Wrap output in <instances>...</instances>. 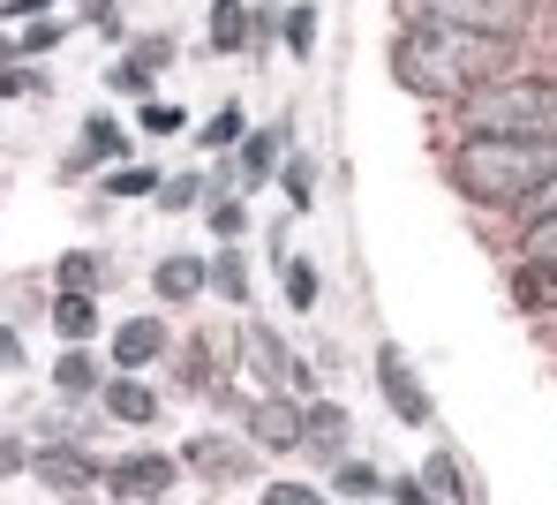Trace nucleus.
Segmentation results:
<instances>
[{"mask_svg": "<svg viewBox=\"0 0 557 505\" xmlns=\"http://www.w3.org/2000/svg\"><path fill=\"white\" fill-rule=\"evenodd\" d=\"M121 151H128V128L106 121V113H91V121H84V144H76V167H91V159H121Z\"/></svg>", "mask_w": 557, "mask_h": 505, "instance_id": "6ab92c4d", "label": "nucleus"}, {"mask_svg": "<svg viewBox=\"0 0 557 505\" xmlns=\"http://www.w3.org/2000/svg\"><path fill=\"white\" fill-rule=\"evenodd\" d=\"M174 476H182V460H174V453H128V460H113V468H106V491H113V498L159 505L166 491H174Z\"/></svg>", "mask_w": 557, "mask_h": 505, "instance_id": "39448f33", "label": "nucleus"}, {"mask_svg": "<svg viewBox=\"0 0 557 505\" xmlns=\"http://www.w3.org/2000/svg\"><path fill=\"white\" fill-rule=\"evenodd\" d=\"M53 38H61V23H38V30H23V38H15V61H23V53H46Z\"/></svg>", "mask_w": 557, "mask_h": 505, "instance_id": "e433bc0d", "label": "nucleus"}, {"mask_svg": "<svg viewBox=\"0 0 557 505\" xmlns=\"http://www.w3.org/2000/svg\"><path fill=\"white\" fill-rule=\"evenodd\" d=\"M38 8H53V0H8V15H38Z\"/></svg>", "mask_w": 557, "mask_h": 505, "instance_id": "58836bf2", "label": "nucleus"}, {"mask_svg": "<svg viewBox=\"0 0 557 505\" xmlns=\"http://www.w3.org/2000/svg\"><path fill=\"white\" fill-rule=\"evenodd\" d=\"M347 438H355V430H347V407L339 401H309V415H301V453H317V460L339 468V460H347Z\"/></svg>", "mask_w": 557, "mask_h": 505, "instance_id": "1a4fd4ad", "label": "nucleus"}, {"mask_svg": "<svg viewBox=\"0 0 557 505\" xmlns=\"http://www.w3.org/2000/svg\"><path fill=\"white\" fill-rule=\"evenodd\" d=\"M286 303L317 309V264H309V257H286Z\"/></svg>", "mask_w": 557, "mask_h": 505, "instance_id": "c85d7f7f", "label": "nucleus"}, {"mask_svg": "<svg viewBox=\"0 0 557 505\" xmlns=\"http://www.w3.org/2000/svg\"><path fill=\"white\" fill-rule=\"evenodd\" d=\"M332 476H339V491H347V498H370V491H376V468H362V460H339Z\"/></svg>", "mask_w": 557, "mask_h": 505, "instance_id": "72a5a7b5", "label": "nucleus"}, {"mask_svg": "<svg viewBox=\"0 0 557 505\" xmlns=\"http://www.w3.org/2000/svg\"><path fill=\"white\" fill-rule=\"evenodd\" d=\"M98 407L113 415V422H159V393L136 378V370H121V378H106V393H98Z\"/></svg>", "mask_w": 557, "mask_h": 505, "instance_id": "4468645a", "label": "nucleus"}, {"mask_svg": "<svg viewBox=\"0 0 557 505\" xmlns=\"http://www.w3.org/2000/svg\"><path fill=\"white\" fill-rule=\"evenodd\" d=\"M249 38H257L249 8H242V0H219V8H211V53H242Z\"/></svg>", "mask_w": 557, "mask_h": 505, "instance_id": "a211bd4d", "label": "nucleus"}, {"mask_svg": "<svg viewBox=\"0 0 557 505\" xmlns=\"http://www.w3.org/2000/svg\"><path fill=\"white\" fill-rule=\"evenodd\" d=\"M407 23H460V30H490V38H520L535 0H399Z\"/></svg>", "mask_w": 557, "mask_h": 505, "instance_id": "20e7f679", "label": "nucleus"}, {"mask_svg": "<svg viewBox=\"0 0 557 505\" xmlns=\"http://www.w3.org/2000/svg\"><path fill=\"white\" fill-rule=\"evenodd\" d=\"M61 505H98V498H61Z\"/></svg>", "mask_w": 557, "mask_h": 505, "instance_id": "ea45409f", "label": "nucleus"}, {"mask_svg": "<svg viewBox=\"0 0 557 505\" xmlns=\"http://www.w3.org/2000/svg\"><path fill=\"white\" fill-rule=\"evenodd\" d=\"M264 505H332V498H324V491H309V483H278Z\"/></svg>", "mask_w": 557, "mask_h": 505, "instance_id": "c9c22d12", "label": "nucleus"}, {"mask_svg": "<svg viewBox=\"0 0 557 505\" xmlns=\"http://www.w3.org/2000/svg\"><path fill=\"white\" fill-rule=\"evenodd\" d=\"M520 264H557V211L520 226Z\"/></svg>", "mask_w": 557, "mask_h": 505, "instance_id": "b1692460", "label": "nucleus"}, {"mask_svg": "<svg viewBox=\"0 0 557 505\" xmlns=\"http://www.w3.org/2000/svg\"><path fill=\"white\" fill-rule=\"evenodd\" d=\"M203 144H211V151H226V144H249V121H242V106H234V99H226L219 113H211V121H203Z\"/></svg>", "mask_w": 557, "mask_h": 505, "instance_id": "a878e982", "label": "nucleus"}, {"mask_svg": "<svg viewBox=\"0 0 557 505\" xmlns=\"http://www.w3.org/2000/svg\"><path fill=\"white\" fill-rule=\"evenodd\" d=\"M392 498H399V505H445L430 483H422V476H399V483H392Z\"/></svg>", "mask_w": 557, "mask_h": 505, "instance_id": "f704fd0d", "label": "nucleus"}, {"mask_svg": "<svg viewBox=\"0 0 557 505\" xmlns=\"http://www.w3.org/2000/svg\"><path fill=\"white\" fill-rule=\"evenodd\" d=\"M520 38H490V30H460V23H407L392 38V76L414 99H474L482 84L512 76Z\"/></svg>", "mask_w": 557, "mask_h": 505, "instance_id": "f257e3e1", "label": "nucleus"}, {"mask_svg": "<svg viewBox=\"0 0 557 505\" xmlns=\"http://www.w3.org/2000/svg\"><path fill=\"white\" fill-rule=\"evenodd\" d=\"M550 174H557V136H467L460 151H453L460 197L490 204V211L528 204Z\"/></svg>", "mask_w": 557, "mask_h": 505, "instance_id": "f03ea898", "label": "nucleus"}, {"mask_svg": "<svg viewBox=\"0 0 557 505\" xmlns=\"http://www.w3.org/2000/svg\"><path fill=\"white\" fill-rule=\"evenodd\" d=\"M278 189H286V204H294V211H309V189H317V167H309V159H286V174H278Z\"/></svg>", "mask_w": 557, "mask_h": 505, "instance_id": "c756f323", "label": "nucleus"}, {"mask_svg": "<svg viewBox=\"0 0 557 505\" xmlns=\"http://www.w3.org/2000/svg\"><path fill=\"white\" fill-rule=\"evenodd\" d=\"M53 332H61L69 347H84V340L98 332V295H69V287H61V303H53Z\"/></svg>", "mask_w": 557, "mask_h": 505, "instance_id": "dca6fc26", "label": "nucleus"}, {"mask_svg": "<svg viewBox=\"0 0 557 505\" xmlns=\"http://www.w3.org/2000/svg\"><path fill=\"white\" fill-rule=\"evenodd\" d=\"M528 211H535V219H550V211H557V174L535 189V197H528Z\"/></svg>", "mask_w": 557, "mask_h": 505, "instance_id": "4c0bfd02", "label": "nucleus"}, {"mask_svg": "<svg viewBox=\"0 0 557 505\" xmlns=\"http://www.w3.org/2000/svg\"><path fill=\"white\" fill-rule=\"evenodd\" d=\"M53 385H61L69 401H91V393H106V385H98V355H91V347H69V355L53 362Z\"/></svg>", "mask_w": 557, "mask_h": 505, "instance_id": "f3484780", "label": "nucleus"}, {"mask_svg": "<svg viewBox=\"0 0 557 505\" xmlns=\"http://www.w3.org/2000/svg\"><path fill=\"white\" fill-rule=\"evenodd\" d=\"M166 355V317H128L113 324V370H151Z\"/></svg>", "mask_w": 557, "mask_h": 505, "instance_id": "9b49d317", "label": "nucleus"}, {"mask_svg": "<svg viewBox=\"0 0 557 505\" xmlns=\"http://www.w3.org/2000/svg\"><path fill=\"white\" fill-rule=\"evenodd\" d=\"M422 483H430V491H437L445 505H474V498H467V476H460V460H453V453H430Z\"/></svg>", "mask_w": 557, "mask_h": 505, "instance_id": "4be33fe9", "label": "nucleus"}, {"mask_svg": "<svg viewBox=\"0 0 557 505\" xmlns=\"http://www.w3.org/2000/svg\"><path fill=\"white\" fill-rule=\"evenodd\" d=\"M242 226H249V211H242V204H234V197H211V234H226V242H234Z\"/></svg>", "mask_w": 557, "mask_h": 505, "instance_id": "473e14b6", "label": "nucleus"}, {"mask_svg": "<svg viewBox=\"0 0 557 505\" xmlns=\"http://www.w3.org/2000/svg\"><path fill=\"white\" fill-rule=\"evenodd\" d=\"M234 355H242V378H257L264 393H278V385H286V370H294V355L278 347V332H272V324H257V317H242Z\"/></svg>", "mask_w": 557, "mask_h": 505, "instance_id": "423d86ee", "label": "nucleus"}, {"mask_svg": "<svg viewBox=\"0 0 557 505\" xmlns=\"http://www.w3.org/2000/svg\"><path fill=\"white\" fill-rule=\"evenodd\" d=\"M211 287V264L203 257H159V272H151V295L159 303H196Z\"/></svg>", "mask_w": 557, "mask_h": 505, "instance_id": "2eb2a0df", "label": "nucleus"}, {"mask_svg": "<svg viewBox=\"0 0 557 505\" xmlns=\"http://www.w3.org/2000/svg\"><path fill=\"white\" fill-rule=\"evenodd\" d=\"M151 189H166L151 167H113V174L98 182V197H151Z\"/></svg>", "mask_w": 557, "mask_h": 505, "instance_id": "393cba45", "label": "nucleus"}, {"mask_svg": "<svg viewBox=\"0 0 557 505\" xmlns=\"http://www.w3.org/2000/svg\"><path fill=\"white\" fill-rule=\"evenodd\" d=\"M301 415H309V407H294V401H257L249 407V438H257V445H264V453H301Z\"/></svg>", "mask_w": 557, "mask_h": 505, "instance_id": "9d476101", "label": "nucleus"}, {"mask_svg": "<svg viewBox=\"0 0 557 505\" xmlns=\"http://www.w3.org/2000/svg\"><path fill=\"white\" fill-rule=\"evenodd\" d=\"M196 197H203V182H196V174H174V182L159 189V211H188Z\"/></svg>", "mask_w": 557, "mask_h": 505, "instance_id": "7c9ffc66", "label": "nucleus"}, {"mask_svg": "<svg viewBox=\"0 0 557 505\" xmlns=\"http://www.w3.org/2000/svg\"><path fill=\"white\" fill-rule=\"evenodd\" d=\"M174 128H182V106L144 99V136H174Z\"/></svg>", "mask_w": 557, "mask_h": 505, "instance_id": "2f4dec72", "label": "nucleus"}, {"mask_svg": "<svg viewBox=\"0 0 557 505\" xmlns=\"http://www.w3.org/2000/svg\"><path fill=\"white\" fill-rule=\"evenodd\" d=\"M512 295H520V309H557V264H520Z\"/></svg>", "mask_w": 557, "mask_h": 505, "instance_id": "aec40b11", "label": "nucleus"}, {"mask_svg": "<svg viewBox=\"0 0 557 505\" xmlns=\"http://www.w3.org/2000/svg\"><path fill=\"white\" fill-rule=\"evenodd\" d=\"M211 287H219L226 303H249V272H242V257H234V249H219V264H211Z\"/></svg>", "mask_w": 557, "mask_h": 505, "instance_id": "cd10ccee", "label": "nucleus"}, {"mask_svg": "<svg viewBox=\"0 0 557 505\" xmlns=\"http://www.w3.org/2000/svg\"><path fill=\"white\" fill-rule=\"evenodd\" d=\"M61 287H69V295H98V287H106V257L69 249V257H61Z\"/></svg>", "mask_w": 557, "mask_h": 505, "instance_id": "412c9836", "label": "nucleus"}, {"mask_svg": "<svg viewBox=\"0 0 557 505\" xmlns=\"http://www.w3.org/2000/svg\"><path fill=\"white\" fill-rule=\"evenodd\" d=\"M182 460L196 476H211V483H242V476H249V445H234V438H219V430H211V438H188Z\"/></svg>", "mask_w": 557, "mask_h": 505, "instance_id": "f8f14e48", "label": "nucleus"}, {"mask_svg": "<svg viewBox=\"0 0 557 505\" xmlns=\"http://www.w3.org/2000/svg\"><path fill=\"white\" fill-rule=\"evenodd\" d=\"M278 30H286L294 53H309V46H317V8H309V0H301V8H278Z\"/></svg>", "mask_w": 557, "mask_h": 505, "instance_id": "bb28decb", "label": "nucleus"}, {"mask_svg": "<svg viewBox=\"0 0 557 505\" xmlns=\"http://www.w3.org/2000/svg\"><path fill=\"white\" fill-rule=\"evenodd\" d=\"M30 476H38L46 491H61V498H91V491H98V460H91V453H76V445H38Z\"/></svg>", "mask_w": 557, "mask_h": 505, "instance_id": "0eeeda50", "label": "nucleus"}, {"mask_svg": "<svg viewBox=\"0 0 557 505\" xmlns=\"http://www.w3.org/2000/svg\"><path fill=\"white\" fill-rule=\"evenodd\" d=\"M467 136H557V76H505L460 99Z\"/></svg>", "mask_w": 557, "mask_h": 505, "instance_id": "7ed1b4c3", "label": "nucleus"}, {"mask_svg": "<svg viewBox=\"0 0 557 505\" xmlns=\"http://www.w3.org/2000/svg\"><path fill=\"white\" fill-rule=\"evenodd\" d=\"M242 174H249V182H272L278 174V128H257V136L242 144Z\"/></svg>", "mask_w": 557, "mask_h": 505, "instance_id": "5701e85b", "label": "nucleus"}, {"mask_svg": "<svg viewBox=\"0 0 557 505\" xmlns=\"http://www.w3.org/2000/svg\"><path fill=\"white\" fill-rule=\"evenodd\" d=\"M166 61H174V38H166V30H159V38H136V46L113 61L106 84H113V91H151V69H166Z\"/></svg>", "mask_w": 557, "mask_h": 505, "instance_id": "ddd939ff", "label": "nucleus"}, {"mask_svg": "<svg viewBox=\"0 0 557 505\" xmlns=\"http://www.w3.org/2000/svg\"><path fill=\"white\" fill-rule=\"evenodd\" d=\"M376 393H384V407H392L399 422H414V430L430 422V393H422V378L407 370V355H399V347H384V355H376Z\"/></svg>", "mask_w": 557, "mask_h": 505, "instance_id": "6e6552de", "label": "nucleus"}]
</instances>
